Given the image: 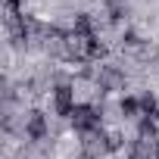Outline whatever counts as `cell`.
<instances>
[{
  "instance_id": "cell-7",
  "label": "cell",
  "mask_w": 159,
  "mask_h": 159,
  "mask_svg": "<svg viewBox=\"0 0 159 159\" xmlns=\"http://www.w3.org/2000/svg\"><path fill=\"white\" fill-rule=\"evenodd\" d=\"M137 131H140V137H153V134H156V122H153L150 116H143V119H140V128H137Z\"/></svg>"
},
{
  "instance_id": "cell-5",
  "label": "cell",
  "mask_w": 159,
  "mask_h": 159,
  "mask_svg": "<svg viewBox=\"0 0 159 159\" xmlns=\"http://www.w3.org/2000/svg\"><path fill=\"white\" fill-rule=\"evenodd\" d=\"M140 109H143V116L156 119V116H159V103H156V97H153V94H140Z\"/></svg>"
},
{
  "instance_id": "cell-8",
  "label": "cell",
  "mask_w": 159,
  "mask_h": 159,
  "mask_svg": "<svg viewBox=\"0 0 159 159\" xmlns=\"http://www.w3.org/2000/svg\"><path fill=\"white\" fill-rule=\"evenodd\" d=\"M122 16H125V3H122V0H109V19L119 22Z\"/></svg>"
},
{
  "instance_id": "cell-11",
  "label": "cell",
  "mask_w": 159,
  "mask_h": 159,
  "mask_svg": "<svg viewBox=\"0 0 159 159\" xmlns=\"http://www.w3.org/2000/svg\"><path fill=\"white\" fill-rule=\"evenodd\" d=\"M125 44H131V47H134V44H137V34H134V31H125Z\"/></svg>"
},
{
  "instance_id": "cell-2",
  "label": "cell",
  "mask_w": 159,
  "mask_h": 159,
  "mask_svg": "<svg viewBox=\"0 0 159 159\" xmlns=\"http://www.w3.org/2000/svg\"><path fill=\"white\" fill-rule=\"evenodd\" d=\"M53 109H56V116H72L75 112V91L69 84H59L53 91Z\"/></svg>"
},
{
  "instance_id": "cell-12",
  "label": "cell",
  "mask_w": 159,
  "mask_h": 159,
  "mask_svg": "<svg viewBox=\"0 0 159 159\" xmlns=\"http://www.w3.org/2000/svg\"><path fill=\"white\" fill-rule=\"evenodd\" d=\"M153 156H156V159H159V143H156V150H153Z\"/></svg>"
},
{
  "instance_id": "cell-10",
  "label": "cell",
  "mask_w": 159,
  "mask_h": 159,
  "mask_svg": "<svg viewBox=\"0 0 159 159\" xmlns=\"http://www.w3.org/2000/svg\"><path fill=\"white\" fill-rule=\"evenodd\" d=\"M119 143H122V137H119V134H109V140H106V147H109V150H116Z\"/></svg>"
},
{
  "instance_id": "cell-3",
  "label": "cell",
  "mask_w": 159,
  "mask_h": 159,
  "mask_svg": "<svg viewBox=\"0 0 159 159\" xmlns=\"http://www.w3.org/2000/svg\"><path fill=\"white\" fill-rule=\"evenodd\" d=\"M25 134H28V140H44L47 137V116L44 112H31L28 122H25Z\"/></svg>"
},
{
  "instance_id": "cell-6",
  "label": "cell",
  "mask_w": 159,
  "mask_h": 159,
  "mask_svg": "<svg viewBox=\"0 0 159 159\" xmlns=\"http://www.w3.org/2000/svg\"><path fill=\"white\" fill-rule=\"evenodd\" d=\"M140 109V97H122V112L125 116H134Z\"/></svg>"
},
{
  "instance_id": "cell-4",
  "label": "cell",
  "mask_w": 159,
  "mask_h": 159,
  "mask_svg": "<svg viewBox=\"0 0 159 159\" xmlns=\"http://www.w3.org/2000/svg\"><path fill=\"white\" fill-rule=\"evenodd\" d=\"M72 38L75 41H91L94 38V22H91V16H75V28H72Z\"/></svg>"
},
{
  "instance_id": "cell-9",
  "label": "cell",
  "mask_w": 159,
  "mask_h": 159,
  "mask_svg": "<svg viewBox=\"0 0 159 159\" xmlns=\"http://www.w3.org/2000/svg\"><path fill=\"white\" fill-rule=\"evenodd\" d=\"M7 7H10V13H13V16H19V7H22V0H7Z\"/></svg>"
},
{
  "instance_id": "cell-1",
  "label": "cell",
  "mask_w": 159,
  "mask_h": 159,
  "mask_svg": "<svg viewBox=\"0 0 159 159\" xmlns=\"http://www.w3.org/2000/svg\"><path fill=\"white\" fill-rule=\"evenodd\" d=\"M72 125H75V131L88 134V131H94V128L100 125V112H97L94 106H88V103H78L75 112H72Z\"/></svg>"
}]
</instances>
